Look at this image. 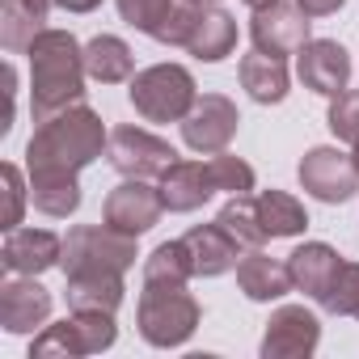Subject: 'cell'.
Here are the masks:
<instances>
[{
	"mask_svg": "<svg viewBox=\"0 0 359 359\" xmlns=\"http://www.w3.org/2000/svg\"><path fill=\"white\" fill-rule=\"evenodd\" d=\"M110 144L97 110H89L85 102L43 118L26 144V169H47V173H81L85 165H93L102 156V148Z\"/></svg>",
	"mask_w": 359,
	"mask_h": 359,
	"instance_id": "6da1fadb",
	"label": "cell"
},
{
	"mask_svg": "<svg viewBox=\"0 0 359 359\" xmlns=\"http://www.w3.org/2000/svg\"><path fill=\"white\" fill-rule=\"evenodd\" d=\"M30 55V110L34 123L68 110L85 93V47L68 30H43L34 39Z\"/></svg>",
	"mask_w": 359,
	"mask_h": 359,
	"instance_id": "7a4b0ae2",
	"label": "cell"
},
{
	"mask_svg": "<svg viewBox=\"0 0 359 359\" xmlns=\"http://www.w3.org/2000/svg\"><path fill=\"white\" fill-rule=\"evenodd\" d=\"M135 321L148 346L173 351L191 342V334L199 330V300L187 292V283H144Z\"/></svg>",
	"mask_w": 359,
	"mask_h": 359,
	"instance_id": "3957f363",
	"label": "cell"
},
{
	"mask_svg": "<svg viewBox=\"0 0 359 359\" xmlns=\"http://www.w3.org/2000/svg\"><path fill=\"white\" fill-rule=\"evenodd\" d=\"M195 97V76L182 64H152L131 76V106L144 123H182Z\"/></svg>",
	"mask_w": 359,
	"mask_h": 359,
	"instance_id": "277c9868",
	"label": "cell"
},
{
	"mask_svg": "<svg viewBox=\"0 0 359 359\" xmlns=\"http://www.w3.org/2000/svg\"><path fill=\"white\" fill-rule=\"evenodd\" d=\"M64 275H89V271H131L135 266V237L110 229V224H81L64 237Z\"/></svg>",
	"mask_w": 359,
	"mask_h": 359,
	"instance_id": "5b68a950",
	"label": "cell"
},
{
	"mask_svg": "<svg viewBox=\"0 0 359 359\" xmlns=\"http://www.w3.org/2000/svg\"><path fill=\"white\" fill-rule=\"evenodd\" d=\"M114 338H118L114 313H72L60 325H43L30 355H72V359H81V355L110 351Z\"/></svg>",
	"mask_w": 359,
	"mask_h": 359,
	"instance_id": "8992f818",
	"label": "cell"
},
{
	"mask_svg": "<svg viewBox=\"0 0 359 359\" xmlns=\"http://www.w3.org/2000/svg\"><path fill=\"white\" fill-rule=\"evenodd\" d=\"M106 156L123 177H161L177 161L173 144L144 131V127H114L110 144H106Z\"/></svg>",
	"mask_w": 359,
	"mask_h": 359,
	"instance_id": "52a82bcc",
	"label": "cell"
},
{
	"mask_svg": "<svg viewBox=\"0 0 359 359\" xmlns=\"http://www.w3.org/2000/svg\"><path fill=\"white\" fill-rule=\"evenodd\" d=\"M237 123H241V114L224 93H203V97H195L191 114L182 118V140L199 156H216V152H224L233 144Z\"/></svg>",
	"mask_w": 359,
	"mask_h": 359,
	"instance_id": "ba28073f",
	"label": "cell"
},
{
	"mask_svg": "<svg viewBox=\"0 0 359 359\" xmlns=\"http://www.w3.org/2000/svg\"><path fill=\"white\" fill-rule=\"evenodd\" d=\"M300 187L321 199V203H346L359 191V169L351 161V152L338 148H309L300 161Z\"/></svg>",
	"mask_w": 359,
	"mask_h": 359,
	"instance_id": "9c48e42d",
	"label": "cell"
},
{
	"mask_svg": "<svg viewBox=\"0 0 359 359\" xmlns=\"http://www.w3.org/2000/svg\"><path fill=\"white\" fill-rule=\"evenodd\" d=\"M165 212V199H161V187H148V177H127L118 182L110 195H106V208H102V220L127 237H144Z\"/></svg>",
	"mask_w": 359,
	"mask_h": 359,
	"instance_id": "30bf717a",
	"label": "cell"
},
{
	"mask_svg": "<svg viewBox=\"0 0 359 359\" xmlns=\"http://www.w3.org/2000/svg\"><path fill=\"white\" fill-rule=\"evenodd\" d=\"M309 26H313V18H309L300 5H283V0H275V5H266V9H254V18H250V39H254L258 51L283 60V55H300V51H304Z\"/></svg>",
	"mask_w": 359,
	"mask_h": 359,
	"instance_id": "8fae6325",
	"label": "cell"
},
{
	"mask_svg": "<svg viewBox=\"0 0 359 359\" xmlns=\"http://www.w3.org/2000/svg\"><path fill=\"white\" fill-rule=\"evenodd\" d=\"M317 342H321V321L304 304H283L266 321L262 359H309Z\"/></svg>",
	"mask_w": 359,
	"mask_h": 359,
	"instance_id": "7c38bea8",
	"label": "cell"
},
{
	"mask_svg": "<svg viewBox=\"0 0 359 359\" xmlns=\"http://www.w3.org/2000/svg\"><path fill=\"white\" fill-rule=\"evenodd\" d=\"M296 72H300L304 89H313L321 97H338L351 85V55L334 39H309L296 60Z\"/></svg>",
	"mask_w": 359,
	"mask_h": 359,
	"instance_id": "4fadbf2b",
	"label": "cell"
},
{
	"mask_svg": "<svg viewBox=\"0 0 359 359\" xmlns=\"http://www.w3.org/2000/svg\"><path fill=\"white\" fill-rule=\"evenodd\" d=\"M51 317V292L34 275H18L0 283V325L9 334H34Z\"/></svg>",
	"mask_w": 359,
	"mask_h": 359,
	"instance_id": "5bb4252c",
	"label": "cell"
},
{
	"mask_svg": "<svg viewBox=\"0 0 359 359\" xmlns=\"http://www.w3.org/2000/svg\"><path fill=\"white\" fill-rule=\"evenodd\" d=\"M60 258H64V241L47 229H9L5 245H0V266L9 275H43L60 266Z\"/></svg>",
	"mask_w": 359,
	"mask_h": 359,
	"instance_id": "9a60e30c",
	"label": "cell"
},
{
	"mask_svg": "<svg viewBox=\"0 0 359 359\" xmlns=\"http://www.w3.org/2000/svg\"><path fill=\"white\" fill-rule=\"evenodd\" d=\"M156 187H161V199L169 212H199L220 191L212 177V161H173L156 177Z\"/></svg>",
	"mask_w": 359,
	"mask_h": 359,
	"instance_id": "2e32d148",
	"label": "cell"
},
{
	"mask_svg": "<svg viewBox=\"0 0 359 359\" xmlns=\"http://www.w3.org/2000/svg\"><path fill=\"white\" fill-rule=\"evenodd\" d=\"M338 266H342V258H338V250H330L325 241H304V245L287 258L292 283H296L304 296H313L317 304L325 300V292H330V283H334Z\"/></svg>",
	"mask_w": 359,
	"mask_h": 359,
	"instance_id": "e0dca14e",
	"label": "cell"
},
{
	"mask_svg": "<svg viewBox=\"0 0 359 359\" xmlns=\"http://www.w3.org/2000/svg\"><path fill=\"white\" fill-rule=\"evenodd\" d=\"M182 241H187V250H191L195 275H203V279H216V275L233 271L237 258H241V245H237L220 224H195Z\"/></svg>",
	"mask_w": 359,
	"mask_h": 359,
	"instance_id": "ac0fdd59",
	"label": "cell"
},
{
	"mask_svg": "<svg viewBox=\"0 0 359 359\" xmlns=\"http://www.w3.org/2000/svg\"><path fill=\"white\" fill-rule=\"evenodd\" d=\"M237 287H241L250 300H258V304H271V300L287 296L296 283H292V271H287V262H275V258H266L262 250H250V254L237 262Z\"/></svg>",
	"mask_w": 359,
	"mask_h": 359,
	"instance_id": "d6986e66",
	"label": "cell"
},
{
	"mask_svg": "<svg viewBox=\"0 0 359 359\" xmlns=\"http://www.w3.org/2000/svg\"><path fill=\"white\" fill-rule=\"evenodd\" d=\"M123 275L114 271H89V275H68V309L72 313H118L123 304Z\"/></svg>",
	"mask_w": 359,
	"mask_h": 359,
	"instance_id": "ffe728a7",
	"label": "cell"
},
{
	"mask_svg": "<svg viewBox=\"0 0 359 359\" xmlns=\"http://www.w3.org/2000/svg\"><path fill=\"white\" fill-rule=\"evenodd\" d=\"M241 89L258 102V106H279L287 97V64L279 55H266V51H250L241 60Z\"/></svg>",
	"mask_w": 359,
	"mask_h": 359,
	"instance_id": "44dd1931",
	"label": "cell"
},
{
	"mask_svg": "<svg viewBox=\"0 0 359 359\" xmlns=\"http://www.w3.org/2000/svg\"><path fill=\"white\" fill-rule=\"evenodd\" d=\"M30 199L43 216L51 220H64L81 208V182L76 173H47V169H34L30 173Z\"/></svg>",
	"mask_w": 359,
	"mask_h": 359,
	"instance_id": "7402d4cb",
	"label": "cell"
},
{
	"mask_svg": "<svg viewBox=\"0 0 359 359\" xmlns=\"http://www.w3.org/2000/svg\"><path fill=\"white\" fill-rule=\"evenodd\" d=\"M233 47H237V22L224 9L208 5L199 26H195V34H191V43H187V51L195 60H203V64H220L224 55H233Z\"/></svg>",
	"mask_w": 359,
	"mask_h": 359,
	"instance_id": "603a6c76",
	"label": "cell"
},
{
	"mask_svg": "<svg viewBox=\"0 0 359 359\" xmlns=\"http://www.w3.org/2000/svg\"><path fill=\"white\" fill-rule=\"evenodd\" d=\"M85 72L97 81V85H123L135 76V60H131V47L114 34H97L89 47H85Z\"/></svg>",
	"mask_w": 359,
	"mask_h": 359,
	"instance_id": "cb8c5ba5",
	"label": "cell"
},
{
	"mask_svg": "<svg viewBox=\"0 0 359 359\" xmlns=\"http://www.w3.org/2000/svg\"><path fill=\"white\" fill-rule=\"evenodd\" d=\"M254 203H258V220H262V229H266L271 241L275 237H300L309 229L304 208L287 191H262V195H254Z\"/></svg>",
	"mask_w": 359,
	"mask_h": 359,
	"instance_id": "d4e9b609",
	"label": "cell"
},
{
	"mask_svg": "<svg viewBox=\"0 0 359 359\" xmlns=\"http://www.w3.org/2000/svg\"><path fill=\"white\" fill-rule=\"evenodd\" d=\"M216 224H220L241 250H262V245H266V229H262V220H258V203H254L250 195H233V199L220 208Z\"/></svg>",
	"mask_w": 359,
	"mask_h": 359,
	"instance_id": "484cf974",
	"label": "cell"
},
{
	"mask_svg": "<svg viewBox=\"0 0 359 359\" xmlns=\"http://www.w3.org/2000/svg\"><path fill=\"white\" fill-rule=\"evenodd\" d=\"M47 18H39L22 0H0V47L5 51H30L34 39L47 30Z\"/></svg>",
	"mask_w": 359,
	"mask_h": 359,
	"instance_id": "4316f807",
	"label": "cell"
},
{
	"mask_svg": "<svg viewBox=\"0 0 359 359\" xmlns=\"http://www.w3.org/2000/svg\"><path fill=\"white\" fill-rule=\"evenodd\" d=\"M203 9H208V0H169V9L161 13V22L152 26L148 39H156L161 47H187Z\"/></svg>",
	"mask_w": 359,
	"mask_h": 359,
	"instance_id": "83f0119b",
	"label": "cell"
},
{
	"mask_svg": "<svg viewBox=\"0 0 359 359\" xmlns=\"http://www.w3.org/2000/svg\"><path fill=\"white\" fill-rule=\"evenodd\" d=\"M191 275H195V262H191V250L182 237L156 245L144 258V283H187Z\"/></svg>",
	"mask_w": 359,
	"mask_h": 359,
	"instance_id": "f1b7e54d",
	"label": "cell"
},
{
	"mask_svg": "<svg viewBox=\"0 0 359 359\" xmlns=\"http://www.w3.org/2000/svg\"><path fill=\"white\" fill-rule=\"evenodd\" d=\"M321 309L334 313V317H355L359 313V262H342L338 266V275H334Z\"/></svg>",
	"mask_w": 359,
	"mask_h": 359,
	"instance_id": "f546056e",
	"label": "cell"
},
{
	"mask_svg": "<svg viewBox=\"0 0 359 359\" xmlns=\"http://www.w3.org/2000/svg\"><path fill=\"white\" fill-rule=\"evenodd\" d=\"M325 127L334 131V140H346V144L359 140V89H342L338 97H330Z\"/></svg>",
	"mask_w": 359,
	"mask_h": 359,
	"instance_id": "4dcf8cb0",
	"label": "cell"
},
{
	"mask_svg": "<svg viewBox=\"0 0 359 359\" xmlns=\"http://www.w3.org/2000/svg\"><path fill=\"white\" fill-rule=\"evenodd\" d=\"M212 177H216V187L229 191V195H250L254 191V169L241 156H229V152L212 156Z\"/></svg>",
	"mask_w": 359,
	"mask_h": 359,
	"instance_id": "1f68e13d",
	"label": "cell"
},
{
	"mask_svg": "<svg viewBox=\"0 0 359 359\" xmlns=\"http://www.w3.org/2000/svg\"><path fill=\"white\" fill-rule=\"evenodd\" d=\"M0 177H5V220H0V229H22V212H26V195H30V182L22 177L18 165H0Z\"/></svg>",
	"mask_w": 359,
	"mask_h": 359,
	"instance_id": "d6a6232c",
	"label": "cell"
},
{
	"mask_svg": "<svg viewBox=\"0 0 359 359\" xmlns=\"http://www.w3.org/2000/svg\"><path fill=\"white\" fill-rule=\"evenodd\" d=\"M118 5V18L144 34H152V26L161 22V13L169 9V0H114Z\"/></svg>",
	"mask_w": 359,
	"mask_h": 359,
	"instance_id": "836d02e7",
	"label": "cell"
},
{
	"mask_svg": "<svg viewBox=\"0 0 359 359\" xmlns=\"http://www.w3.org/2000/svg\"><path fill=\"white\" fill-rule=\"evenodd\" d=\"M296 5L309 13V18H330V13H338L346 0H296Z\"/></svg>",
	"mask_w": 359,
	"mask_h": 359,
	"instance_id": "e575fe53",
	"label": "cell"
},
{
	"mask_svg": "<svg viewBox=\"0 0 359 359\" xmlns=\"http://www.w3.org/2000/svg\"><path fill=\"white\" fill-rule=\"evenodd\" d=\"M5 97L18 102V72H13V64H5ZM9 127H13V106H9V123L0 127V131H9Z\"/></svg>",
	"mask_w": 359,
	"mask_h": 359,
	"instance_id": "d590c367",
	"label": "cell"
},
{
	"mask_svg": "<svg viewBox=\"0 0 359 359\" xmlns=\"http://www.w3.org/2000/svg\"><path fill=\"white\" fill-rule=\"evenodd\" d=\"M102 5V0H60V9H68V13H93Z\"/></svg>",
	"mask_w": 359,
	"mask_h": 359,
	"instance_id": "8d00e7d4",
	"label": "cell"
},
{
	"mask_svg": "<svg viewBox=\"0 0 359 359\" xmlns=\"http://www.w3.org/2000/svg\"><path fill=\"white\" fill-rule=\"evenodd\" d=\"M22 5H30V9H34L39 18H47V13H51V9L60 5V0H22Z\"/></svg>",
	"mask_w": 359,
	"mask_h": 359,
	"instance_id": "74e56055",
	"label": "cell"
},
{
	"mask_svg": "<svg viewBox=\"0 0 359 359\" xmlns=\"http://www.w3.org/2000/svg\"><path fill=\"white\" fill-rule=\"evenodd\" d=\"M250 9H266V5H275V0H245Z\"/></svg>",
	"mask_w": 359,
	"mask_h": 359,
	"instance_id": "f35d334b",
	"label": "cell"
},
{
	"mask_svg": "<svg viewBox=\"0 0 359 359\" xmlns=\"http://www.w3.org/2000/svg\"><path fill=\"white\" fill-rule=\"evenodd\" d=\"M351 161H355V169H359V140H355V148H351Z\"/></svg>",
	"mask_w": 359,
	"mask_h": 359,
	"instance_id": "ab89813d",
	"label": "cell"
},
{
	"mask_svg": "<svg viewBox=\"0 0 359 359\" xmlns=\"http://www.w3.org/2000/svg\"><path fill=\"white\" fill-rule=\"evenodd\" d=\"M208 5H216V0H208Z\"/></svg>",
	"mask_w": 359,
	"mask_h": 359,
	"instance_id": "60d3db41",
	"label": "cell"
},
{
	"mask_svg": "<svg viewBox=\"0 0 359 359\" xmlns=\"http://www.w3.org/2000/svg\"><path fill=\"white\" fill-rule=\"evenodd\" d=\"M355 317H359V313H355Z\"/></svg>",
	"mask_w": 359,
	"mask_h": 359,
	"instance_id": "b9f144b4",
	"label": "cell"
}]
</instances>
